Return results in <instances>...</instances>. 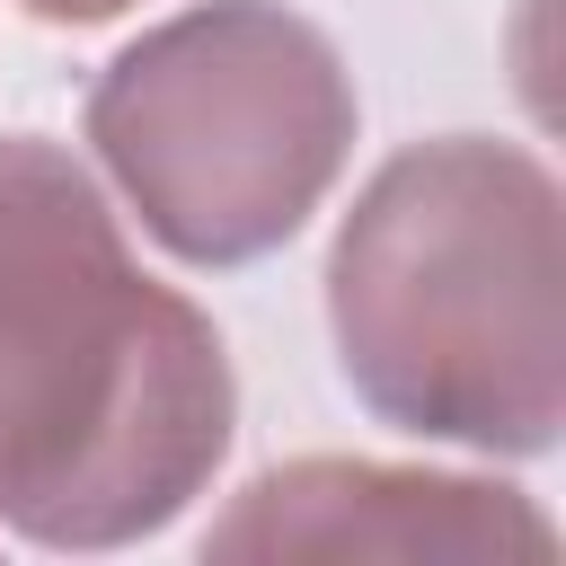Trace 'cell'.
<instances>
[{"mask_svg":"<svg viewBox=\"0 0 566 566\" xmlns=\"http://www.w3.org/2000/svg\"><path fill=\"white\" fill-rule=\"evenodd\" d=\"M230 433L221 327L133 256L62 142L0 133V531L133 548L212 486Z\"/></svg>","mask_w":566,"mask_h":566,"instance_id":"1","label":"cell"},{"mask_svg":"<svg viewBox=\"0 0 566 566\" xmlns=\"http://www.w3.org/2000/svg\"><path fill=\"white\" fill-rule=\"evenodd\" d=\"M345 389L486 460H539L566 424V195L495 133L407 142L371 168L327 248Z\"/></svg>","mask_w":566,"mask_h":566,"instance_id":"2","label":"cell"},{"mask_svg":"<svg viewBox=\"0 0 566 566\" xmlns=\"http://www.w3.org/2000/svg\"><path fill=\"white\" fill-rule=\"evenodd\" d=\"M88 150L177 265L274 256L345 177L363 97L327 27L283 0H195L88 80Z\"/></svg>","mask_w":566,"mask_h":566,"instance_id":"3","label":"cell"},{"mask_svg":"<svg viewBox=\"0 0 566 566\" xmlns=\"http://www.w3.org/2000/svg\"><path fill=\"white\" fill-rule=\"evenodd\" d=\"M203 557H389V566H504V557H557V522L504 486V478H469V469H407V460H283L265 478H248L230 495V513H212Z\"/></svg>","mask_w":566,"mask_h":566,"instance_id":"4","label":"cell"},{"mask_svg":"<svg viewBox=\"0 0 566 566\" xmlns=\"http://www.w3.org/2000/svg\"><path fill=\"white\" fill-rule=\"evenodd\" d=\"M133 0H27V18H44V27H106V18H124Z\"/></svg>","mask_w":566,"mask_h":566,"instance_id":"5","label":"cell"}]
</instances>
